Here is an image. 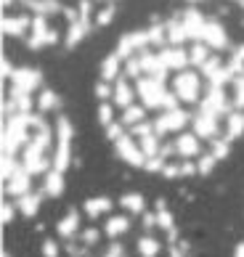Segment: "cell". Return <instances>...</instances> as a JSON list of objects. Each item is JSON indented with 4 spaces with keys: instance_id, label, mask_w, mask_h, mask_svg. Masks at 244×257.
<instances>
[{
    "instance_id": "1",
    "label": "cell",
    "mask_w": 244,
    "mask_h": 257,
    "mask_svg": "<svg viewBox=\"0 0 244 257\" xmlns=\"http://www.w3.org/2000/svg\"><path fill=\"white\" fill-rule=\"evenodd\" d=\"M122 0H3V35L27 51H74L114 22Z\"/></svg>"
},
{
    "instance_id": "2",
    "label": "cell",
    "mask_w": 244,
    "mask_h": 257,
    "mask_svg": "<svg viewBox=\"0 0 244 257\" xmlns=\"http://www.w3.org/2000/svg\"><path fill=\"white\" fill-rule=\"evenodd\" d=\"M35 191V178L27 173V170L19 167L14 178L6 180V196H14V199H22L24 194Z\"/></svg>"
},
{
    "instance_id": "3",
    "label": "cell",
    "mask_w": 244,
    "mask_h": 257,
    "mask_svg": "<svg viewBox=\"0 0 244 257\" xmlns=\"http://www.w3.org/2000/svg\"><path fill=\"white\" fill-rule=\"evenodd\" d=\"M45 196H48V194H45V188H35V191L24 194L22 199H16L19 212H22L24 217H35L37 212H40V204H43Z\"/></svg>"
},
{
    "instance_id": "4",
    "label": "cell",
    "mask_w": 244,
    "mask_h": 257,
    "mask_svg": "<svg viewBox=\"0 0 244 257\" xmlns=\"http://www.w3.org/2000/svg\"><path fill=\"white\" fill-rule=\"evenodd\" d=\"M114 209V202H111L109 196H90L85 199V204H82V212H85L88 217H101Z\"/></svg>"
},
{
    "instance_id": "5",
    "label": "cell",
    "mask_w": 244,
    "mask_h": 257,
    "mask_svg": "<svg viewBox=\"0 0 244 257\" xmlns=\"http://www.w3.org/2000/svg\"><path fill=\"white\" fill-rule=\"evenodd\" d=\"M77 231H80V212L77 209H67V215L56 223V233H59L61 239H72Z\"/></svg>"
},
{
    "instance_id": "6",
    "label": "cell",
    "mask_w": 244,
    "mask_h": 257,
    "mask_svg": "<svg viewBox=\"0 0 244 257\" xmlns=\"http://www.w3.org/2000/svg\"><path fill=\"white\" fill-rule=\"evenodd\" d=\"M64 175H67V173H61V170H51V173L43 178L45 194L53 196V199H59L64 194V188H67V178H64Z\"/></svg>"
},
{
    "instance_id": "7",
    "label": "cell",
    "mask_w": 244,
    "mask_h": 257,
    "mask_svg": "<svg viewBox=\"0 0 244 257\" xmlns=\"http://www.w3.org/2000/svg\"><path fill=\"white\" fill-rule=\"evenodd\" d=\"M119 207L125 212H133V215H144L146 212V196L138 194V191H128L119 196Z\"/></svg>"
},
{
    "instance_id": "8",
    "label": "cell",
    "mask_w": 244,
    "mask_h": 257,
    "mask_svg": "<svg viewBox=\"0 0 244 257\" xmlns=\"http://www.w3.org/2000/svg\"><path fill=\"white\" fill-rule=\"evenodd\" d=\"M128 231H130V217L128 215H111L104 225V233L109 239H119V236H125Z\"/></svg>"
},
{
    "instance_id": "9",
    "label": "cell",
    "mask_w": 244,
    "mask_h": 257,
    "mask_svg": "<svg viewBox=\"0 0 244 257\" xmlns=\"http://www.w3.org/2000/svg\"><path fill=\"white\" fill-rule=\"evenodd\" d=\"M136 249H138L141 257H157L159 252H162V244H159V239H154V236L144 233V236L136 241Z\"/></svg>"
},
{
    "instance_id": "10",
    "label": "cell",
    "mask_w": 244,
    "mask_h": 257,
    "mask_svg": "<svg viewBox=\"0 0 244 257\" xmlns=\"http://www.w3.org/2000/svg\"><path fill=\"white\" fill-rule=\"evenodd\" d=\"M154 215H157V225L162 228V231H175L173 228V215H170V209L165 207V199L157 202V212Z\"/></svg>"
},
{
    "instance_id": "11",
    "label": "cell",
    "mask_w": 244,
    "mask_h": 257,
    "mask_svg": "<svg viewBox=\"0 0 244 257\" xmlns=\"http://www.w3.org/2000/svg\"><path fill=\"white\" fill-rule=\"evenodd\" d=\"M80 239H82V244H85V246H96L98 244V239H101V233L96 231V228H88V231H82V236H80Z\"/></svg>"
},
{
    "instance_id": "12",
    "label": "cell",
    "mask_w": 244,
    "mask_h": 257,
    "mask_svg": "<svg viewBox=\"0 0 244 257\" xmlns=\"http://www.w3.org/2000/svg\"><path fill=\"white\" fill-rule=\"evenodd\" d=\"M43 257H59V244H56L53 239L43 241Z\"/></svg>"
},
{
    "instance_id": "13",
    "label": "cell",
    "mask_w": 244,
    "mask_h": 257,
    "mask_svg": "<svg viewBox=\"0 0 244 257\" xmlns=\"http://www.w3.org/2000/svg\"><path fill=\"white\" fill-rule=\"evenodd\" d=\"M16 204H8V202H3V225H8V223H14V217H16Z\"/></svg>"
},
{
    "instance_id": "14",
    "label": "cell",
    "mask_w": 244,
    "mask_h": 257,
    "mask_svg": "<svg viewBox=\"0 0 244 257\" xmlns=\"http://www.w3.org/2000/svg\"><path fill=\"white\" fill-rule=\"evenodd\" d=\"M104 257H128V254H125V249H122V244H111Z\"/></svg>"
},
{
    "instance_id": "15",
    "label": "cell",
    "mask_w": 244,
    "mask_h": 257,
    "mask_svg": "<svg viewBox=\"0 0 244 257\" xmlns=\"http://www.w3.org/2000/svg\"><path fill=\"white\" fill-rule=\"evenodd\" d=\"M67 252H69V257H82V254H85V246H82V249H77V246L67 244Z\"/></svg>"
},
{
    "instance_id": "16",
    "label": "cell",
    "mask_w": 244,
    "mask_h": 257,
    "mask_svg": "<svg viewBox=\"0 0 244 257\" xmlns=\"http://www.w3.org/2000/svg\"><path fill=\"white\" fill-rule=\"evenodd\" d=\"M233 257H244V241L233 246Z\"/></svg>"
},
{
    "instance_id": "17",
    "label": "cell",
    "mask_w": 244,
    "mask_h": 257,
    "mask_svg": "<svg viewBox=\"0 0 244 257\" xmlns=\"http://www.w3.org/2000/svg\"><path fill=\"white\" fill-rule=\"evenodd\" d=\"M170 257H183V246H181V249H178V246H173V249H170Z\"/></svg>"
},
{
    "instance_id": "18",
    "label": "cell",
    "mask_w": 244,
    "mask_h": 257,
    "mask_svg": "<svg viewBox=\"0 0 244 257\" xmlns=\"http://www.w3.org/2000/svg\"><path fill=\"white\" fill-rule=\"evenodd\" d=\"M3 257H11V254H8V252H3Z\"/></svg>"
}]
</instances>
